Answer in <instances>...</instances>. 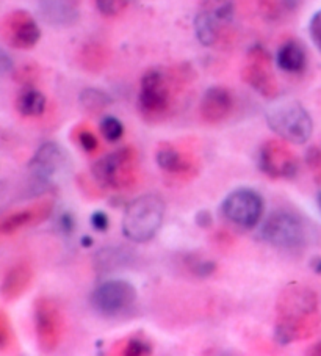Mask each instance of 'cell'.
I'll return each instance as SVG.
<instances>
[{"label": "cell", "instance_id": "1", "mask_svg": "<svg viewBox=\"0 0 321 356\" xmlns=\"http://www.w3.org/2000/svg\"><path fill=\"white\" fill-rule=\"evenodd\" d=\"M321 314L315 292L302 284L283 287L276 302V341L287 346L311 337L320 327Z\"/></svg>", "mask_w": 321, "mask_h": 356}, {"label": "cell", "instance_id": "2", "mask_svg": "<svg viewBox=\"0 0 321 356\" xmlns=\"http://www.w3.org/2000/svg\"><path fill=\"white\" fill-rule=\"evenodd\" d=\"M183 83L185 74L174 70H147L140 82L138 110L141 116L147 122H160L168 118Z\"/></svg>", "mask_w": 321, "mask_h": 356}, {"label": "cell", "instance_id": "3", "mask_svg": "<svg viewBox=\"0 0 321 356\" xmlns=\"http://www.w3.org/2000/svg\"><path fill=\"white\" fill-rule=\"evenodd\" d=\"M165 201L156 193H146L131 201L122 217V232L135 243L149 242L162 228Z\"/></svg>", "mask_w": 321, "mask_h": 356}, {"label": "cell", "instance_id": "4", "mask_svg": "<svg viewBox=\"0 0 321 356\" xmlns=\"http://www.w3.org/2000/svg\"><path fill=\"white\" fill-rule=\"evenodd\" d=\"M268 127L283 141L304 145L312 137L313 121L298 101H277L265 113Z\"/></svg>", "mask_w": 321, "mask_h": 356}, {"label": "cell", "instance_id": "5", "mask_svg": "<svg viewBox=\"0 0 321 356\" xmlns=\"http://www.w3.org/2000/svg\"><path fill=\"white\" fill-rule=\"evenodd\" d=\"M92 176L102 187L131 188L138 177V152L133 146H122L92 165Z\"/></svg>", "mask_w": 321, "mask_h": 356}, {"label": "cell", "instance_id": "6", "mask_svg": "<svg viewBox=\"0 0 321 356\" xmlns=\"http://www.w3.org/2000/svg\"><path fill=\"white\" fill-rule=\"evenodd\" d=\"M261 237L276 248L296 250L306 245L307 229L302 220L293 212L276 211L265 220Z\"/></svg>", "mask_w": 321, "mask_h": 356}, {"label": "cell", "instance_id": "7", "mask_svg": "<svg viewBox=\"0 0 321 356\" xmlns=\"http://www.w3.org/2000/svg\"><path fill=\"white\" fill-rule=\"evenodd\" d=\"M265 202L261 193L252 188H237L226 196L221 213L227 222L243 229H252L261 223Z\"/></svg>", "mask_w": 321, "mask_h": 356}, {"label": "cell", "instance_id": "8", "mask_svg": "<svg viewBox=\"0 0 321 356\" xmlns=\"http://www.w3.org/2000/svg\"><path fill=\"white\" fill-rule=\"evenodd\" d=\"M137 302V289L124 280H110L99 284L91 293V306L99 314L115 317L132 309Z\"/></svg>", "mask_w": 321, "mask_h": 356}, {"label": "cell", "instance_id": "9", "mask_svg": "<svg viewBox=\"0 0 321 356\" xmlns=\"http://www.w3.org/2000/svg\"><path fill=\"white\" fill-rule=\"evenodd\" d=\"M242 77L252 90H256L263 97L274 99L279 95V85L273 71V60L262 46H254L248 52Z\"/></svg>", "mask_w": 321, "mask_h": 356}, {"label": "cell", "instance_id": "10", "mask_svg": "<svg viewBox=\"0 0 321 356\" xmlns=\"http://www.w3.org/2000/svg\"><path fill=\"white\" fill-rule=\"evenodd\" d=\"M258 168L271 179H292L299 170V161L282 140H268L258 151Z\"/></svg>", "mask_w": 321, "mask_h": 356}, {"label": "cell", "instance_id": "11", "mask_svg": "<svg viewBox=\"0 0 321 356\" xmlns=\"http://www.w3.org/2000/svg\"><path fill=\"white\" fill-rule=\"evenodd\" d=\"M35 328L40 347L52 352L63 337V314L60 306L51 298H40L35 305Z\"/></svg>", "mask_w": 321, "mask_h": 356}, {"label": "cell", "instance_id": "12", "mask_svg": "<svg viewBox=\"0 0 321 356\" xmlns=\"http://www.w3.org/2000/svg\"><path fill=\"white\" fill-rule=\"evenodd\" d=\"M233 16L232 3L220 2L215 7L201 11L195 19V33L201 44L206 47L217 46L224 32V27L231 24Z\"/></svg>", "mask_w": 321, "mask_h": 356}, {"label": "cell", "instance_id": "13", "mask_svg": "<svg viewBox=\"0 0 321 356\" xmlns=\"http://www.w3.org/2000/svg\"><path fill=\"white\" fill-rule=\"evenodd\" d=\"M156 161L160 170H163L166 175L177 177V179L188 181L199 173L197 159L191 152L179 149L176 145L168 143V141L158 146Z\"/></svg>", "mask_w": 321, "mask_h": 356}, {"label": "cell", "instance_id": "14", "mask_svg": "<svg viewBox=\"0 0 321 356\" xmlns=\"http://www.w3.org/2000/svg\"><path fill=\"white\" fill-rule=\"evenodd\" d=\"M3 36L16 49H32L41 38V30L26 11H15L3 21Z\"/></svg>", "mask_w": 321, "mask_h": 356}, {"label": "cell", "instance_id": "15", "mask_svg": "<svg viewBox=\"0 0 321 356\" xmlns=\"http://www.w3.org/2000/svg\"><path fill=\"white\" fill-rule=\"evenodd\" d=\"M233 110V97L224 87H212L204 93L199 104L201 118L208 124H218L229 118Z\"/></svg>", "mask_w": 321, "mask_h": 356}, {"label": "cell", "instance_id": "16", "mask_svg": "<svg viewBox=\"0 0 321 356\" xmlns=\"http://www.w3.org/2000/svg\"><path fill=\"white\" fill-rule=\"evenodd\" d=\"M52 209L54 202L51 200H46L38 202V204L22 209L19 212L11 213V216L0 222V232H2V234H13V232L26 228V226L44 222V220L51 216Z\"/></svg>", "mask_w": 321, "mask_h": 356}, {"label": "cell", "instance_id": "17", "mask_svg": "<svg viewBox=\"0 0 321 356\" xmlns=\"http://www.w3.org/2000/svg\"><path fill=\"white\" fill-rule=\"evenodd\" d=\"M63 156H61V149L57 143H44L40 146V149L35 152V156L28 163V168L32 171V175L38 181H47L57 173L60 168Z\"/></svg>", "mask_w": 321, "mask_h": 356}, {"label": "cell", "instance_id": "18", "mask_svg": "<svg viewBox=\"0 0 321 356\" xmlns=\"http://www.w3.org/2000/svg\"><path fill=\"white\" fill-rule=\"evenodd\" d=\"M276 65L287 74H302L307 67V52L296 40L282 42L276 52Z\"/></svg>", "mask_w": 321, "mask_h": 356}, {"label": "cell", "instance_id": "19", "mask_svg": "<svg viewBox=\"0 0 321 356\" xmlns=\"http://www.w3.org/2000/svg\"><path fill=\"white\" fill-rule=\"evenodd\" d=\"M33 280V270L27 262L16 264L5 276L2 282V296L7 300H15L27 291Z\"/></svg>", "mask_w": 321, "mask_h": 356}, {"label": "cell", "instance_id": "20", "mask_svg": "<svg viewBox=\"0 0 321 356\" xmlns=\"http://www.w3.org/2000/svg\"><path fill=\"white\" fill-rule=\"evenodd\" d=\"M46 96L40 90L27 87L24 88L16 99V108L22 116L27 118H35L44 113L46 110Z\"/></svg>", "mask_w": 321, "mask_h": 356}, {"label": "cell", "instance_id": "21", "mask_svg": "<svg viewBox=\"0 0 321 356\" xmlns=\"http://www.w3.org/2000/svg\"><path fill=\"white\" fill-rule=\"evenodd\" d=\"M46 19L55 24H69L76 21L77 2L76 0H46Z\"/></svg>", "mask_w": 321, "mask_h": 356}, {"label": "cell", "instance_id": "22", "mask_svg": "<svg viewBox=\"0 0 321 356\" xmlns=\"http://www.w3.org/2000/svg\"><path fill=\"white\" fill-rule=\"evenodd\" d=\"M110 353L118 356H145L152 353V346L143 337L133 336L126 341L115 343Z\"/></svg>", "mask_w": 321, "mask_h": 356}, {"label": "cell", "instance_id": "23", "mask_svg": "<svg viewBox=\"0 0 321 356\" xmlns=\"http://www.w3.org/2000/svg\"><path fill=\"white\" fill-rule=\"evenodd\" d=\"M80 104L91 113H101L112 104V97L102 90L88 88L80 95Z\"/></svg>", "mask_w": 321, "mask_h": 356}, {"label": "cell", "instance_id": "24", "mask_svg": "<svg viewBox=\"0 0 321 356\" xmlns=\"http://www.w3.org/2000/svg\"><path fill=\"white\" fill-rule=\"evenodd\" d=\"M74 138L77 140V143L80 148H82L85 152L88 154H94V152L99 149V140L96 137V134L91 131L90 126L86 124H80L76 129H74Z\"/></svg>", "mask_w": 321, "mask_h": 356}, {"label": "cell", "instance_id": "25", "mask_svg": "<svg viewBox=\"0 0 321 356\" xmlns=\"http://www.w3.org/2000/svg\"><path fill=\"white\" fill-rule=\"evenodd\" d=\"M82 61L85 63V67H88V70H102V66L107 63V51L99 44L85 46L82 52Z\"/></svg>", "mask_w": 321, "mask_h": 356}, {"label": "cell", "instance_id": "26", "mask_svg": "<svg viewBox=\"0 0 321 356\" xmlns=\"http://www.w3.org/2000/svg\"><path fill=\"white\" fill-rule=\"evenodd\" d=\"M99 131H101V135L105 140L115 143L124 135V124L116 116H104L101 124H99Z\"/></svg>", "mask_w": 321, "mask_h": 356}, {"label": "cell", "instance_id": "27", "mask_svg": "<svg viewBox=\"0 0 321 356\" xmlns=\"http://www.w3.org/2000/svg\"><path fill=\"white\" fill-rule=\"evenodd\" d=\"M99 13L105 17H116L124 11L131 0H94Z\"/></svg>", "mask_w": 321, "mask_h": 356}, {"label": "cell", "instance_id": "28", "mask_svg": "<svg viewBox=\"0 0 321 356\" xmlns=\"http://www.w3.org/2000/svg\"><path fill=\"white\" fill-rule=\"evenodd\" d=\"M191 273L196 276H201V278H207V276L213 275L215 270H217V264L208 259H201V257H195L193 261H188Z\"/></svg>", "mask_w": 321, "mask_h": 356}, {"label": "cell", "instance_id": "29", "mask_svg": "<svg viewBox=\"0 0 321 356\" xmlns=\"http://www.w3.org/2000/svg\"><path fill=\"white\" fill-rule=\"evenodd\" d=\"M308 32H311L312 41L315 42V46H317L321 52V10L311 19V27H308Z\"/></svg>", "mask_w": 321, "mask_h": 356}, {"label": "cell", "instance_id": "30", "mask_svg": "<svg viewBox=\"0 0 321 356\" xmlns=\"http://www.w3.org/2000/svg\"><path fill=\"white\" fill-rule=\"evenodd\" d=\"M91 225H92V228H94L96 231L104 232V231L108 229L110 218H108V216H107V213H105V212L96 211V212L91 216Z\"/></svg>", "mask_w": 321, "mask_h": 356}, {"label": "cell", "instance_id": "31", "mask_svg": "<svg viewBox=\"0 0 321 356\" xmlns=\"http://www.w3.org/2000/svg\"><path fill=\"white\" fill-rule=\"evenodd\" d=\"M60 228L61 231L66 232V234H69V232H72V229L76 228V220H74L71 213H63V216L60 217Z\"/></svg>", "mask_w": 321, "mask_h": 356}, {"label": "cell", "instance_id": "32", "mask_svg": "<svg viewBox=\"0 0 321 356\" xmlns=\"http://www.w3.org/2000/svg\"><path fill=\"white\" fill-rule=\"evenodd\" d=\"M11 70H13V61H11L7 52H3L2 49H0V76L8 74Z\"/></svg>", "mask_w": 321, "mask_h": 356}, {"label": "cell", "instance_id": "33", "mask_svg": "<svg viewBox=\"0 0 321 356\" xmlns=\"http://www.w3.org/2000/svg\"><path fill=\"white\" fill-rule=\"evenodd\" d=\"M196 223L201 228H208L212 225V216H210L208 211H199L196 213Z\"/></svg>", "mask_w": 321, "mask_h": 356}, {"label": "cell", "instance_id": "34", "mask_svg": "<svg viewBox=\"0 0 321 356\" xmlns=\"http://www.w3.org/2000/svg\"><path fill=\"white\" fill-rule=\"evenodd\" d=\"M312 270L317 275H321V257H315V259L311 262Z\"/></svg>", "mask_w": 321, "mask_h": 356}, {"label": "cell", "instance_id": "35", "mask_svg": "<svg viewBox=\"0 0 321 356\" xmlns=\"http://www.w3.org/2000/svg\"><path fill=\"white\" fill-rule=\"evenodd\" d=\"M82 245H83V247H91V245H92V238H91L90 236L83 237V238H82Z\"/></svg>", "mask_w": 321, "mask_h": 356}, {"label": "cell", "instance_id": "36", "mask_svg": "<svg viewBox=\"0 0 321 356\" xmlns=\"http://www.w3.org/2000/svg\"><path fill=\"white\" fill-rule=\"evenodd\" d=\"M308 353H311V355H321V343H318V346H315Z\"/></svg>", "mask_w": 321, "mask_h": 356}, {"label": "cell", "instance_id": "37", "mask_svg": "<svg viewBox=\"0 0 321 356\" xmlns=\"http://www.w3.org/2000/svg\"><path fill=\"white\" fill-rule=\"evenodd\" d=\"M317 200H318V206H320V209H321V192L318 193V198H317Z\"/></svg>", "mask_w": 321, "mask_h": 356}]
</instances>
